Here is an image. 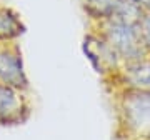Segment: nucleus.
<instances>
[{"instance_id": "f257e3e1", "label": "nucleus", "mask_w": 150, "mask_h": 140, "mask_svg": "<svg viewBox=\"0 0 150 140\" xmlns=\"http://www.w3.org/2000/svg\"><path fill=\"white\" fill-rule=\"evenodd\" d=\"M115 135L120 140L150 139V92L113 90Z\"/></svg>"}, {"instance_id": "f03ea898", "label": "nucleus", "mask_w": 150, "mask_h": 140, "mask_svg": "<svg viewBox=\"0 0 150 140\" xmlns=\"http://www.w3.org/2000/svg\"><path fill=\"white\" fill-rule=\"evenodd\" d=\"M88 28L100 33L112 47L123 64L137 62L147 57L144 43L140 38L139 23H129L122 20H107L97 25H88Z\"/></svg>"}, {"instance_id": "7ed1b4c3", "label": "nucleus", "mask_w": 150, "mask_h": 140, "mask_svg": "<svg viewBox=\"0 0 150 140\" xmlns=\"http://www.w3.org/2000/svg\"><path fill=\"white\" fill-rule=\"evenodd\" d=\"M80 2L88 25H97L107 20L139 23L145 12L139 4L132 0H80Z\"/></svg>"}, {"instance_id": "20e7f679", "label": "nucleus", "mask_w": 150, "mask_h": 140, "mask_svg": "<svg viewBox=\"0 0 150 140\" xmlns=\"http://www.w3.org/2000/svg\"><path fill=\"white\" fill-rule=\"evenodd\" d=\"M82 50L88 64L92 65V69L103 80H108L110 77H113L123 65L117 52L110 47V43L92 28L87 30L85 37L82 40Z\"/></svg>"}, {"instance_id": "39448f33", "label": "nucleus", "mask_w": 150, "mask_h": 140, "mask_svg": "<svg viewBox=\"0 0 150 140\" xmlns=\"http://www.w3.org/2000/svg\"><path fill=\"white\" fill-rule=\"evenodd\" d=\"M33 112L30 92L0 83V127L10 129L27 124Z\"/></svg>"}, {"instance_id": "423d86ee", "label": "nucleus", "mask_w": 150, "mask_h": 140, "mask_svg": "<svg viewBox=\"0 0 150 140\" xmlns=\"http://www.w3.org/2000/svg\"><path fill=\"white\" fill-rule=\"evenodd\" d=\"M0 83L32 92L30 78L25 70L23 54L18 42L0 45Z\"/></svg>"}, {"instance_id": "0eeeda50", "label": "nucleus", "mask_w": 150, "mask_h": 140, "mask_svg": "<svg viewBox=\"0 0 150 140\" xmlns=\"http://www.w3.org/2000/svg\"><path fill=\"white\" fill-rule=\"evenodd\" d=\"M113 90H140L150 92V55L137 62L123 64L113 77L105 80Z\"/></svg>"}, {"instance_id": "6e6552de", "label": "nucleus", "mask_w": 150, "mask_h": 140, "mask_svg": "<svg viewBox=\"0 0 150 140\" xmlns=\"http://www.w3.org/2000/svg\"><path fill=\"white\" fill-rule=\"evenodd\" d=\"M27 32L22 15L10 5L0 4V45L18 42Z\"/></svg>"}, {"instance_id": "1a4fd4ad", "label": "nucleus", "mask_w": 150, "mask_h": 140, "mask_svg": "<svg viewBox=\"0 0 150 140\" xmlns=\"http://www.w3.org/2000/svg\"><path fill=\"white\" fill-rule=\"evenodd\" d=\"M139 32L145 52L147 55H150V10H145L142 18L139 20Z\"/></svg>"}, {"instance_id": "9d476101", "label": "nucleus", "mask_w": 150, "mask_h": 140, "mask_svg": "<svg viewBox=\"0 0 150 140\" xmlns=\"http://www.w3.org/2000/svg\"><path fill=\"white\" fill-rule=\"evenodd\" d=\"M135 4H139L144 10H150V0H132Z\"/></svg>"}, {"instance_id": "9b49d317", "label": "nucleus", "mask_w": 150, "mask_h": 140, "mask_svg": "<svg viewBox=\"0 0 150 140\" xmlns=\"http://www.w3.org/2000/svg\"><path fill=\"white\" fill-rule=\"evenodd\" d=\"M147 140H150V139H147Z\"/></svg>"}]
</instances>
